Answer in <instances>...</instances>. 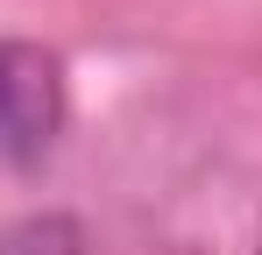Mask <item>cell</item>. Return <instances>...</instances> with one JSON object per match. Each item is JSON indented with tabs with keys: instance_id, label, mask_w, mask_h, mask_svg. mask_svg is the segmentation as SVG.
Segmentation results:
<instances>
[{
	"instance_id": "cell-1",
	"label": "cell",
	"mask_w": 262,
	"mask_h": 255,
	"mask_svg": "<svg viewBox=\"0 0 262 255\" xmlns=\"http://www.w3.org/2000/svg\"><path fill=\"white\" fill-rule=\"evenodd\" d=\"M57 135H64V64L43 42L0 36V163H43Z\"/></svg>"
},
{
	"instance_id": "cell-2",
	"label": "cell",
	"mask_w": 262,
	"mask_h": 255,
	"mask_svg": "<svg viewBox=\"0 0 262 255\" xmlns=\"http://www.w3.org/2000/svg\"><path fill=\"white\" fill-rule=\"evenodd\" d=\"M78 248H85V227L71 213H29L0 227V255H78Z\"/></svg>"
}]
</instances>
